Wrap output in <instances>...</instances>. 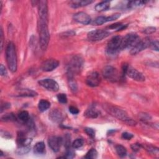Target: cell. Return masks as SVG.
Returning <instances> with one entry per match:
<instances>
[{"label": "cell", "instance_id": "6da1fadb", "mask_svg": "<svg viewBox=\"0 0 159 159\" xmlns=\"http://www.w3.org/2000/svg\"><path fill=\"white\" fill-rule=\"evenodd\" d=\"M49 21L38 20V29L39 34V44L41 49L45 51L50 40V33L48 28Z\"/></svg>", "mask_w": 159, "mask_h": 159}, {"label": "cell", "instance_id": "7a4b0ae2", "mask_svg": "<svg viewBox=\"0 0 159 159\" xmlns=\"http://www.w3.org/2000/svg\"><path fill=\"white\" fill-rule=\"evenodd\" d=\"M6 62L8 68L12 72H16L18 68V60L16 47L12 42L8 43L6 50Z\"/></svg>", "mask_w": 159, "mask_h": 159}, {"label": "cell", "instance_id": "3957f363", "mask_svg": "<svg viewBox=\"0 0 159 159\" xmlns=\"http://www.w3.org/2000/svg\"><path fill=\"white\" fill-rule=\"evenodd\" d=\"M106 110L108 111V113L112 116H114L119 120L126 122L128 125L135 126L136 124V122L131 119L130 117H129L125 111L113 106H108L106 108Z\"/></svg>", "mask_w": 159, "mask_h": 159}, {"label": "cell", "instance_id": "277c9868", "mask_svg": "<svg viewBox=\"0 0 159 159\" xmlns=\"http://www.w3.org/2000/svg\"><path fill=\"white\" fill-rule=\"evenodd\" d=\"M84 66V60L79 55H75L69 61L67 65L68 77H74L75 75L78 74Z\"/></svg>", "mask_w": 159, "mask_h": 159}, {"label": "cell", "instance_id": "5b68a950", "mask_svg": "<svg viewBox=\"0 0 159 159\" xmlns=\"http://www.w3.org/2000/svg\"><path fill=\"white\" fill-rule=\"evenodd\" d=\"M122 71L124 74H126L129 78L133 79L135 81L142 82L146 80L144 75L142 73L129 65L124 64L122 67Z\"/></svg>", "mask_w": 159, "mask_h": 159}, {"label": "cell", "instance_id": "8992f818", "mask_svg": "<svg viewBox=\"0 0 159 159\" xmlns=\"http://www.w3.org/2000/svg\"><path fill=\"white\" fill-rule=\"evenodd\" d=\"M141 40L137 34L135 33H130L122 38L121 49H132Z\"/></svg>", "mask_w": 159, "mask_h": 159}, {"label": "cell", "instance_id": "52a82bcc", "mask_svg": "<svg viewBox=\"0 0 159 159\" xmlns=\"http://www.w3.org/2000/svg\"><path fill=\"white\" fill-rule=\"evenodd\" d=\"M122 37L120 36H116L109 41L106 47V52L109 55H114L121 49Z\"/></svg>", "mask_w": 159, "mask_h": 159}, {"label": "cell", "instance_id": "ba28073f", "mask_svg": "<svg viewBox=\"0 0 159 159\" xmlns=\"http://www.w3.org/2000/svg\"><path fill=\"white\" fill-rule=\"evenodd\" d=\"M102 73L104 78L111 82H116L119 80V72L117 69L113 66H106L103 69Z\"/></svg>", "mask_w": 159, "mask_h": 159}, {"label": "cell", "instance_id": "9c48e42d", "mask_svg": "<svg viewBox=\"0 0 159 159\" xmlns=\"http://www.w3.org/2000/svg\"><path fill=\"white\" fill-rule=\"evenodd\" d=\"M109 35V32L102 29H97L90 31L88 33V39L89 40L93 41H99L102 39L107 37Z\"/></svg>", "mask_w": 159, "mask_h": 159}, {"label": "cell", "instance_id": "30bf717a", "mask_svg": "<svg viewBox=\"0 0 159 159\" xmlns=\"http://www.w3.org/2000/svg\"><path fill=\"white\" fill-rule=\"evenodd\" d=\"M150 42L151 40L149 37H146L142 40H140L139 42L130 49V54L133 55H136L138 53L141 52V51L146 49L147 47H149Z\"/></svg>", "mask_w": 159, "mask_h": 159}, {"label": "cell", "instance_id": "8fae6325", "mask_svg": "<svg viewBox=\"0 0 159 159\" xmlns=\"http://www.w3.org/2000/svg\"><path fill=\"white\" fill-rule=\"evenodd\" d=\"M39 84L51 92H57L59 89V86L57 81L52 79H43L39 81Z\"/></svg>", "mask_w": 159, "mask_h": 159}, {"label": "cell", "instance_id": "7c38bea8", "mask_svg": "<svg viewBox=\"0 0 159 159\" xmlns=\"http://www.w3.org/2000/svg\"><path fill=\"white\" fill-rule=\"evenodd\" d=\"M86 84L91 87H96L100 85L101 77L97 72H92L87 76Z\"/></svg>", "mask_w": 159, "mask_h": 159}, {"label": "cell", "instance_id": "4fadbf2b", "mask_svg": "<svg viewBox=\"0 0 159 159\" xmlns=\"http://www.w3.org/2000/svg\"><path fill=\"white\" fill-rule=\"evenodd\" d=\"M62 144H63V139L59 136H51L48 139V144L55 152L59 151Z\"/></svg>", "mask_w": 159, "mask_h": 159}, {"label": "cell", "instance_id": "5bb4252c", "mask_svg": "<svg viewBox=\"0 0 159 159\" xmlns=\"http://www.w3.org/2000/svg\"><path fill=\"white\" fill-rule=\"evenodd\" d=\"M73 18L76 22L84 25L89 24L92 21L91 17L87 13L84 12H78L75 13Z\"/></svg>", "mask_w": 159, "mask_h": 159}, {"label": "cell", "instance_id": "9a60e30c", "mask_svg": "<svg viewBox=\"0 0 159 159\" xmlns=\"http://www.w3.org/2000/svg\"><path fill=\"white\" fill-rule=\"evenodd\" d=\"M59 65L58 60L55 59H48L44 61L41 65V69L44 72H52Z\"/></svg>", "mask_w": 159, "mask_h": 159}, {"label": "cell", "instance_id": "2e32d148", "mask_svg": "<svg viewBox=\"0 0 159 159\" xmlns=\"http://www.w3.org/2000/svg\"><path fill=\"white\" fill-rule=\"evenodd\" d=\"M50 119L55 123H61L64 120V114L57 109H52L49 113Z\"/></svg>", "mask_w": 159, "mask_h": 159}, {"label": "cell", "instance_id": "e0dca14e", "mask_svg": "<svg viewBox=\"0 0 159 159\" xmlns=\"http://www.w3.org/2000/svg\"><path fill=\"white\" fill-rule=\"evenodd\" d=\"M32 140L29 138H27L23 133H19L17 137V143L19 147L28 146L31 144Z\"/></svg>", "mask_w": 159, "mask_h": 159}, {"label": "cell", "instance_id": "ac0fdd59", "mask_svg": "<svg viewBox=\"0 0 159 159\" xmlns=\"http://www.w3.org/2000/svg\"><path fill=\"white\" fill-rule=\"evenodd\" d=\"M93 3L91 0H77V1H73L70 2V6L73 8H78L81 7L86 6L88 4H90Z\"/></svg>", "mask_w": 159, "mask_h": 159}, {"label": "cell", "instance_id": "d6986e66", "mask_svg": "<svg viewBox=\"0 0 159 159\" xmlns=\"http://www.w3.org/2000/svg\"><path fill=\"white\" fill-rule=\"evenodd\" d=\"M34 152L37 154H44L45 152V146L43 142L36 143L34 147Z\"/></svg>", "mask_w": 159, "mask_h": 159}, {"label": "cell", "instance_id": "ffe728a7", "mask_svg": "<svg viewBox=\"0 0 159 159\" xmlns=\"http://www.w3.org/2000/svg\"><path fill=\"white\" fill-rule=\"evenodd\" d=\"M84 115L88 117V118H96L99 116V112L98 111L94 108H90L89 109H88L85 113H84Z\"/></svg>", "mask_w": 159, "mask_h": 159}, {"label": "cell", "instance_id": "44dd1931", "mask_svg": "<svg viewBox=\"0 0 159 159\" xmlns=\"http://www.w3.org/2000/svg\"><path fill=\"white\" fill-rule=\"evenodd\" d=\"M109 8H110V2L108 1H105L96 4L95 6V10L97 11L101 12L108 10Z\"/></svg>", "mask_w": 159, "mask_h": 159}, {"label": "cell", "instance_id": "7402d4cb", "mask_svg": "<svg viewBox=\"0 0 159 159\" xmlns=\"http://www.w3.org/2000/svg\"><path fill=\"white\" fill-rule=\"evenodd\" d=\"M51 106V103L49 101H48L47 100H41L39 102L38 105V108L40 111L41 112H44L45 111H47L49 109Z\"/></svg>", "mask_w": 159, "mask_h": 159}, {"label": "cell", "instance_id": "603a6c76", "mask_svg": "<svg viewBox=\"0 0 159 159\" xmlns=\"http://www.w3.org/2000/svg\"><path fill=\"white\" fill-rule=\"evenodd\" d=\"M37 95V94L36 92L28 89H22L19 93V96H27V97H33V96H35Z\"/></svg>", "mask_w": 159, "mask_h": 159}, {"label": "cell", "instance_id": "cb8c5ba5", "mask_svg": "<svg viewBox=\"0 0 159 159\" xmlns=\"http://www.w3.org/2000/svg\"><path fill=\"white\" fill-rule=\"evenodd\" d=\"M116 153L120 157H124L127 155V150L124 146H121V145H117L116 146Z\"/></svg>", "mask_w": 159, "mask_h": 159}, {"label": "cell", "instance_id": "d4e9b609", "mask_svg": "<svg viewBox=\"0 0 159 159\" xmlns=\"http://www.w3.org/2000/svg\"><path fill=\"white\" fill-rule=\"evenodd\" d=\"M68 84H69V86H70L71 90L73 92L75 93L77 91V83H76L75 80H74V77H68Z\"/></svg>", "mask_w": 159, "mask_h": 159}, {"label": "cell", "instance_id": "484cf974", "mask_svg": "<svg viewBox=\"0 0 159 159\" xmlns=\"http://www.w3.org/2000/svg\"><path fill=\"white\" fill-rule=\"evenodd\" d=\"M18 117L21 121L24 122H26L30 119L29 113L26 111H23L21 112L18 114Z\"/></svg>", "mask_w": 159, "mask_h": 159}, {"label": "cell", "instance_id": "4316f807", "mask_svg": "<svg viewBox=\"0 0 159 159\" xmlns=\"http://www.w3.org/2000/svg\"><path fill=\"white\" fill-rule=\"evenodd\" d=\"M97 156H98V152L95 149H92L88 152L85 158L87 159H95L97 158Z\"/></svg>", "mask_w": 159, "mask_h": 159}, {"label": "cell", "instance_id": "83f0119b", "mask_svg": "<svg viewBox=\"0 0 159 159\" xmlns=\"http://www.w3.org/2000/svg\"><path fill=\"white\" fill-rule=\"evenodd\" d=\"M16 120V117L12 113H8L1 117L2 121H13Z\"/></svg>", "mask_w": 159, "mask_h": 159}, {"label": "cell", "instance_id": "f1b7e54d", "mask_svg": "<svg viewBox=\"0 0 159 159\" xmlns=\"http://www.w3.org/2000/svg\"><path fill=\"white\" fill-rule=\"evenodd\" d=\"M105 23H106V17L99 16L95 19V21H93V24L96 26H100L103 24Z\"/></svg>", "mask_w": 159, "mask_h": 159}, {"label": "cell", "instance_id": "f546056e", "mask_svg": "<svg viewBox=\"0 0 159 159\" xmlns=\"http://www.w3.org/2000/svg\"><path fill=\"white\" fill-rule=\"evenodd\" d=\"M30 147L28 146H23V147H19V148L17 150L16 153L18 155H24L27 153H28L30 150Z\"/></svg>", "mask_w": 159, "mask_h": 159}, {"label": "cell", "instance_id": "4dcf8cb0", "mask_svg": "<svg viewBox=\"0 0 159 159\" xmlns=\"http://www.w3.org/2000/svg\"><path fill=\"white\" fill-rule=\"evenodd\" d=\"M146 3H147L146 1H130V2H129L127 6H128V8H136V7L142 6Z\"/></svg>", "mask_w": 159, "mask_h": 159}, {"label": "cell", "instance_id": "1f68e13d", "mask_svg": "<svg viewBox=\"0 0 159 159\" xmlns=\"http://www.w3.org/2000/svg\"><path fill=\"white\" fill-rule=\"evenodd\" d=\"M84 141L81 139H77L73 141L72 143V147L73 149H79L81 147L84 145Z\"/></svg>", "mask_w": 159, "mask_h": 159}, {"label": "cell", "instance_id": "d6a6232c", "mask_svg": "<svg viewBox=\"0 0 159 159\" xmlns=\"http://www.w3.org/2000/svg\"><path fill=\"white\" fill-rule=\"evenodd\" d=\"M139 117L140 120H141L143 122H147L151 120L152 119V117L150 116V115L146 113H141L139 114Z\"/></svg>", "mask_w": 159, "mask_h": 159}, {"label": "cell", "instance_id": "836d02e7", "mask_svg": "<svg viewBox=\"0 0 159 159\" xmlns=\"http://www.w3.org/2000/svg\"><path fill=\"white\" fill-rule=\"evenodd\" d=\"M57 100L58 101L62 104H65L67 103V95L64 93H60L57 95Z\"/></svg>", "mask_w": 159, "mask_h": 159}, {"label": "cell", "instance_id": "e575fe53", "mask_svg": "<svg viewBox=\"0 0 159 159\" xmlns=\"http://www.w3.org/2000/svg\"><path fill=\"white\" fill-rule=\"evenodd\" d=\"M85 132L86 133V134L90 137L91 138H95V130L91 127H85Z\"/></svg>", "mask_w": 159, "mask_h": 159}, {"label": "cell", "instance_id": "d590c367", "mask_svg": "<svg viewBox=\"0 0 159 159\" xmlns=\"http://www.w3.org/2000/svg\"><path fill=\"white\" fill-rule=\"evenodd\" d=\"M149 47L152 50L158 51V41L157 40L154 41H151L149 45Z\"/></svg>", "mask_w": 159, "mask_h": 159}, {"label": "cell", "instance_id": "8d00e7d4", "mask_svg": "<svg viewBox=\"0 0 159 159\" xmlns=\"http://www.w3.org/2000/svg\"><path fill=\"white\" fill-rule=\"evenodd\" d=\"M145 148L146 149V150L149 152L151 153V154H158V148H155L154 146H145Z\"/></svg>", "mask_w": 159, "mask_h": 159}, {"label": "cell", "instance_id": "74e56055", "mask_svg": "<svg viewBox=\"0 0 159 159\" xmlns=\"http://www.w3.org/2000/svg\"><path fill=\"white\" fill-rule=\"evenodd\" d=\"M75 153L73 149H72L70 147L67 149L66 150V158H72L75 157Z\"/></svg>", "mask_w": 159, "mask_h": 159}, {"label": "cell", "instance_id": "f35d334b", "mask_svg": "<svg viewBox=\"0 0 159 159\" xmlns=\"http://www.w3.org/2000/svg\"><path fill=\"white\" fill-rule=\"evenodd\" d=\"M121 15L119 13H116L114 15H113L111 16H110L109 17H106V22H109V21H113L116 20L120 17Z\"/></svg>", "mask_w": 159, "mask_h": 159}, {"label": "cell", "instance_id": "ab89813d", "mask_svg": "<svg viewBox=\"0 0 159 159\" xmlns=\"http://www.w3.org/2000/svg\"><path fill=\"white\" fill-rule=\"evenodd\" d=\"M134 136L132 134L127 133V132L124 133L122 134V138L125 140H130Z\"/></svg>", "mask_w": 159, "mask_h": 159}, {"label": "cell", "instance_id": "60d3db41", "mask_svg": "<svg viewBox=\"0 0 159 159\" xmlns=\"http://www.w3.org/2000/svg\"><path fill=\"white\" fill-rule=\"evenodd\" d=\"M156 31V28L154 27H149L146 28L144 31V32L146 33L147 34H152L154 32H155Z\"/></svg>", "mask_w": 159, "mask_h": 159}, {"label": "cell", "instance_id": "b9f144b4", "mask_svg": "<svg viewBox=\"0 0 159 159\" xmlns=\"http://www.w3.org/2000/svg\"><path fill=\"white\" fill-rule=\"evenodd\" d=\"M142 147V146L139 144H134L131 146V148H132L134 152H138L141 148Z\"/></svg>", "mask_w": 159, "mask_h": 159}, {"label": "cell", "instance_id": "7bdbcfd3", "mask_svg": "<svg viewBox=\"0 0 159 159\" xmlns=\"http://www.w3.org/2000/svg\"><path fill=\"white\" fill-rule=\"evenodd\" d=\"M69 111H70L73 114H77L79 113V110L75 106H70L69 108Z\"/></svg>", "mask_w": 159, "mask_h": 159}, {"label": "cell", "instance_id": "ee69618b", "mask_svg": "<svg viewBox=\"0 0 159 159\" xmlns=\"http://www.w3.org/2000/svg\"><path fill=\"white\" fill-rule=\"evenodd\" d=\"M0 73L1 76H6L7 75V70L3 64L0 65Z\"/></svg>", "mask_w": 159, "mask_h": 159}, {"label": "cell", "instance_id": "f6af8a7d", "mask_svg": "<svg viewBox=\"0 0 159 159\" xmlns=\"http://www.w3.org/2000/svg\"><path fill=\"white\" fill-rule=\"evenodd\" d=\"M122 25V24L121 23H115V24H111V26H109V29H118Z\"/></svg>", "mask_w": 159, "mask_h": 159}, {"label": "cell", "instance_id": "bcb514c9", "mask_svg": "<svg viewBox=\"0 0 159 159\" xmlns=\"http://www.w3.org/2000/svg\"><path fill=\"white\" fill-rule=\"evenodd\" d=\"M0 36H1V50H3V31L2 28L1 29V31H0Z\"/></svg>", "mask_w": 159, "mask_h": 159}]
</instances>
